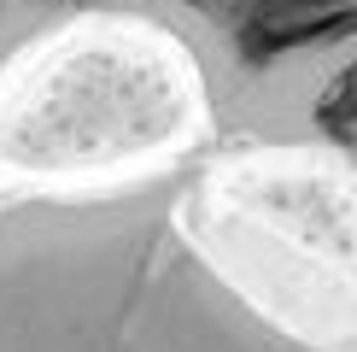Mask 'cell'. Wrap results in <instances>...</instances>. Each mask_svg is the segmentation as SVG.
<instances>
[{"label": "cell", "mask_w": 357, "mask_h": 352, "mask_svg": "<svg viewBox=\"0 0 357 352\" xmlns=\"http://www.w3.org/2000/svg\"><path fill=\"white\" fill-rule=\"evenodd\" d=\"M199 205V165L0 200V352H322L217 258Z\"/></svg>", "instance_id": "obj_1"}, {"label": "cell", "mask_w": 357, "mask_h": 352, "mask_svg": "<svg viewBox=\"0 0 357 352\" xmlns=\"http://www.w3.org/2000/svg\"><path fill=\"white\" fill-rule=\"evenodd\" d=\"M322 135H334L340 153H346V165L357 170V82H340V94L322 112Z\"/></svg>", "instance_id": "obj_3"}, {"label": "cell", "mask_w": 357, "mask_h": 352, "mask_svg": "<svg viewBox=\"0 0 357 352\" xmlns=\"http://www.w3.org/2000/svg\"><path fill=\"white\" fill-rule=\"evenodd\" d=\"M88 24L165 36L217 117L275 141L322 135L328 100L357 77V0H0V82Z\"/></svg>", "instance_id": "obj_2"}]
</instances>
